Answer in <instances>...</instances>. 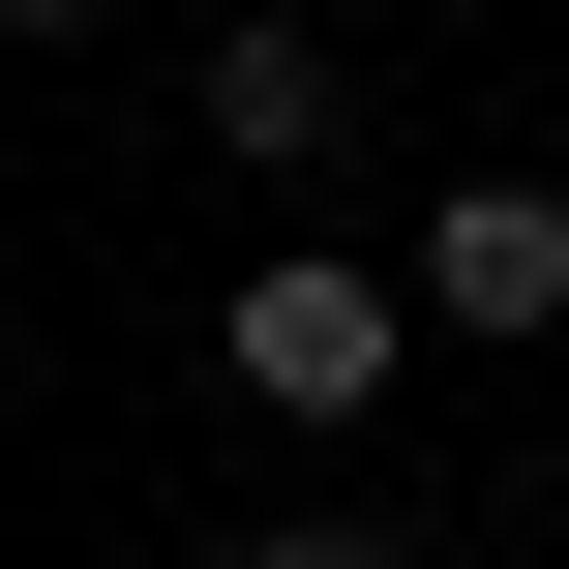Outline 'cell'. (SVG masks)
<instances>
[{
	"label": "cell",
	"instance_id": "cell-1",
	"mask_svg": "<svg viewBox=\"0 0 569 569\" xmlns=\"http://www.w3.org/2000/svg\"><path fill=\"white\" fill-rule=\"evenodd\" d=\"M210 360H240V420L360 450V420L420 390V270H390V240H240V270H210Z\"/></svg>",
	"mask_w": 569,
	"mask_h": 569
},
{
	"label": "cell",
	"instance_id": "cell-3",
	"mask_svg": "<svg viewBox=\"0 0 569 569\" xmlns=\"http://www.w3.org/2000/svg\"><path fill=\"white\" fill-rule=\"evenodd\" d=\"M180 120H210L240 180H330V150H360V60H330V30H210V60H180Z\"/></svg>",
	"mask_w": 569,
	"mask_h": 569
},
{
	"label": "cell",
	"instance_id": "cell-4",
	"mask_svg": "<svg viewBox=\"0 0 569 569\" xmlns=\"http://www.w3.org/2000/svg\"><path fill=\"white\" fill-rule=\"evenodd\" d=\"M210 569H420V540H390V510H240Z\"/></svg>",
	"mask_w": 569,
	"mask_h": 569
},
{
	"label": "cell",
	"instance_id": "cell-2",
	"mask_svg": "<svg viewBox=\"0 0 569 569\" xmlns=\"http://www.w3.org/2000/svg\"><path fill=\"white\" fill-rule=\"evenodd\" d=\"M390 270H420V360H540L569 330V180H450Z\"/></svg>",
	"mask_w": 569,
	"mask_h": 569
}]
</instances>
